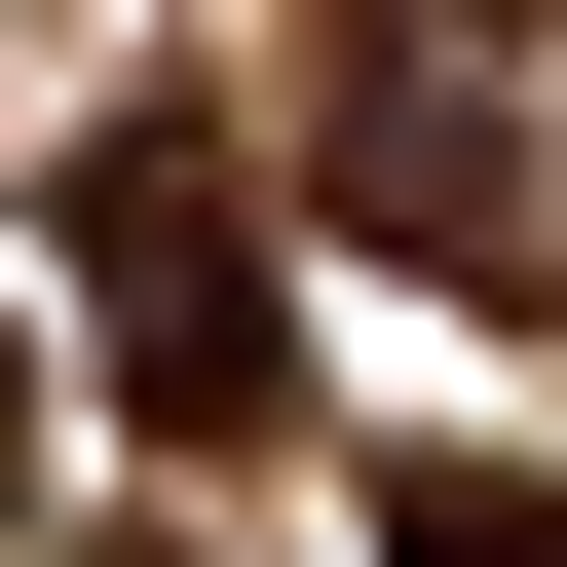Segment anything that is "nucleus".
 Returning a JSON list of instances; mask_svg holds the SVG:
<instances>
[{"instance_id": "f257e3e1", "label": "nucleus", "mask_w": 567, "mask_h": 567, "mask_svg": "<svg viewBox=\"0 0 567 567\" xmlns=\"http://www.w3.org/2000/svg\"><path fill=\"white\" fill-rule=\"evenodd\" d=\"M76 341H114V416H152V454H265V416H303L265 189H227L189 114H114V152H76Z\"/></svg>"}, {"instance_id": "f03ea898", "label": "nucleus", "mask_w": 567, "mask_h": 567, "mask_svg": "<svg viewBox=\"0 0 567 567\" xmlns=\"http://www.w3.org/2000/svg\"><path fill=\"white\" fill-rule=\"evenodd\" d=\"M379 567H567V492H492V454H454V492H416Z\"/></svg>"}]
</instances>
